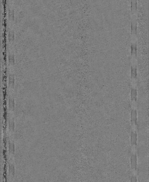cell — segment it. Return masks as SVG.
I'll use <instances>...</instances> for the list:
<instances>
[{
    "mask_svg": "<svg viewBox=\"0 0 149 182\" xmlns=\"http://www.w3.org/2000/svg\"><path fill=\"white\" fill-rule=\"evenodd\" d=\"M13 82H14V77H13L12 75H10L9 78V84L10 85H11L12 86L13 84H14V83Z\"/></svg>",
    "mask_w": 149,
    "mask_h": 182,
    "instance_id": "1",
    "label": "cell"
}]
</instances>
